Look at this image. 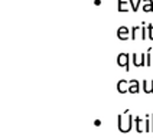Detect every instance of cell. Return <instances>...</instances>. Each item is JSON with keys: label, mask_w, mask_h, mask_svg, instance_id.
<instances>
[{"label": "cell", "mask_w": 153, "mask_h": 138, "mask_svg": "<svg viewBox=\"0 0 153 138\" xmlns=\"http://www.w3.org/2000/svg\"><path fill=\"white\" fill-rule=\"evenodd\" d=\"M140 91V85H139V81L133 79L130 81V85H128V94H137Z\"/></svg>", "instance_id": "cell-5"}, {"label": "cell", "mask_w": 153, "mask_h": 138, "mask_svg": "<svg viewBox=\"0 0 153 138\" xmlns=\"http://www.w3.org/2000/svg\"><path fill=\"white\" fill-rule=\"evenodd\" d=\"M117 65L126 69V72H128V69H130V55L128 53H120L117 56Z\"/></svg>", "instance_id": "cell-2"}, {"label": "cell", "mask_w": 153, "mask_h": 138, "mask_svg": "<svg viewBox=\"0 0 153 138\" xmlns=\"http://www.w3.org/2000/svg\"><path fill=\"white\" fill-rule=\"evenodd\" d=\"M140 37H142L143 40L149 39V37H147V27H143V29H142V36H140Z\"/></svg>", "instance_id": "cell-16"}, {"label": "cell", "mask_w": 153, "mask_h": 138, "mask_svg": "<svg viewBox=\"0 0 153 138\" xmlns=\"http://www.w3.org/2000/svg\"><path fill=\"white\" fill-rule=\"evenodd\" d=\"M94 3H95V4H97V6H98V4H100V3H101V0H95V1H94Z\"/></svg>", "instance_id": "cell-17"}, {"label": "cell", "mask_w": 153, "mask_h": 138, "mask_svg": "<svg viewBox=\"0 0 153 138\" xmlns=\"http://www.w3.org/2000/svg\"><path fill=\"white\" fill-rule=\"evenodd\" d=\"M150 51H152V49H149V51H147V53H146V66H150V65H153V56L152 55H150Z\"/></svg>", "instance_id": "cell-13"}, {"label": "cell", "mask_w": 153, "mask_h": 138, "mask_svg": "<svg viewBox=\"0 0 153 138\" xmlns=\"http://www.w3.org/2000/svg\"><path fill=\"white\" fill-rule=\"evenodd\" d=\"M143 91L146 94H153V81H143Z\"/></svg>", "instance_id": "cell-8"}, {"label": "cell", "mask_w": 153, "mask_h": 138, "mask_svg": "<svg viewBox=\"0 0 153 138\" xmlns=\"http://www.w3.org/2000/svg\"><path fill=\"white\" fill-rule=\"evenodd\" d=\"M130 1H124V0H119V12H127Z\"/></svg>", "instance_id": "cell-9"}, {"label": "cell", "mask_w": 153, "mask_h": 138, "mask_svg": "<svg viewBox=\"0 0 153 138\" xmlns=\"http://www.w3.org/2000/svg\"><path fill=\"white\" fill-rule=\"evenodd\" d=\"M128 85H130V81L121 79V81H119V82H117L116 89L119 91L120 94H127V92H128Z\"/></svg>", "instance_id": "cell-4"}, {"label": "cell", "mask_w": 153, "mask_h": 138, "mask_svg": "<svg viewBox=\"0 0 153 138\" xmlns=\"http://www.w3.org/2000/svg\"><path fill=\"white\" fill-rule=\"evenodd\" d=\"M147 37H149L150 40H153V25L152 23L147 25Z\"/></svg>", "instance_id": "cell-15"}, {"label": "cell", "mask_w": 153, "mask_h": 138, "mask_svg": "<svg viewBox=\"0 0 153 138\" xmlns=\"http://www.w3.org/2000/svg\"><path fill=\"white\" fill-rule=\"evenodd\" d=\"M133 117L127 115V121L124 122V117L123 115H119L117 117V122H119V129L120 132H128L130 129L133 128Z\"/></svg>", "instance_id": "cell-1"}, {"label": "cell", "mask_w": 153, "mask_h": 138, "mask_svg": "<svg viewBox=\"0 0 153 138\" xmlns=\"http://www.w3.org/2000/svg\"><path fill=\"white\" fill-rule=\"evenodd\" d=\"M139 33L142 34V29H140L139 26H134V27L131 29V36H130V39H133V40L137 39V37H139Z\"/></svg>", "instance_id": "cell-11"}, {"label": "cell", "mask_w": 153, "mask_h": 138, "mask_svg": "<svg viewBox=\"0 0 153 138\" xmlns=\"http://www.w3.org/2000/svg\"><path fill=\"white\" fill-rule=\"evenodd\" d=\"M142 9L145 10L146 13H152L153 12V0H143V3H142Z\"/></svg>", "instance_id": "cell-6"}, {"label": "cell", "mask_w": 153, "mask_h": 138, "mask_svg": "<svg viewBox=\"0 0 153 138\" xmlns=\"http://www.w3.org/2000/svg\"><path fill=\"white\" fill-rule=\"evenodd\" d=\"M130 36L131 34H130V30H128L127 26H120L119 29H117V37H119L120 40H127Z\"/></svg>", "instance_id": "cell-3"}, {"label": "cell", "mask_w": 153, "mask_h": 138, "mask_svg": "<svg viewBox=\"0 0 153 138\" xmlns=\"http://www.w3.org/2000/svg\"><path fill=\"white\" fill-rule=\"evenodd\" d=\"M150 120L152 117L150 115H146V120H145V132H150L152 128H150Z\"/></svg>", "instance_id": "cell-12"}, {"label": "cell", "mask_w": 153, "mask_h": 138, "mask_svg": "<svg viewBox=\"0 0 153 138\" xmlns=\"http://www.w3.org/2000/svg\"><path fill=\"white\" fill-rule=\"evenodd\" d=\"M150 117H152V132H153V114L150 115Z\"/></svg>", "instance_id": "cell-18"}, {"label": "cell", "mask_w": 153, "mask_h": 138, "mask_svg": "<svg viewBox=\"0 0 153 138\" xmlns=\"http://www.w3.org/2000/svg\"><path fill=\"white\" fill-rule=\"evenodd\" d=\"M128 1H130V6H131V10H133V12H137L139 7H140V4L143 3V0H136V1H134V0H128Z\"/></svg>", "instance_id": "cell-10"}, {"label": "cell", "mask_w": 153, "mask_h": 138, "mask_svg": "<svg viewBox=\"0 0 153 138\" xmlns=\"http://www.w3.org/2000/svg\"><path fill=\"white\" fill-rule=\"evenodd\" d=\"M142 124H143V120H142L140 117H134V129H136L139 134L145 131V128L142 127Z\"/></svg>", "instance_id": "cell-7"}, {"label": "cell", "mask_w": 153, "mask_h": 138, "mask_svg": "<svg viewBox=\"0 0 153 138\" xmlns=\"http://www.w3.org/2000/svg\"><path fill=\"white\" fill-rule=\"evenodd\" d=\"M131 58H133V63H134V66H136V68H139V66H140V59H139V55H137V53H133V55H131Z\"/></svg>", "instance_id": "cell-14"}]
</instances>
